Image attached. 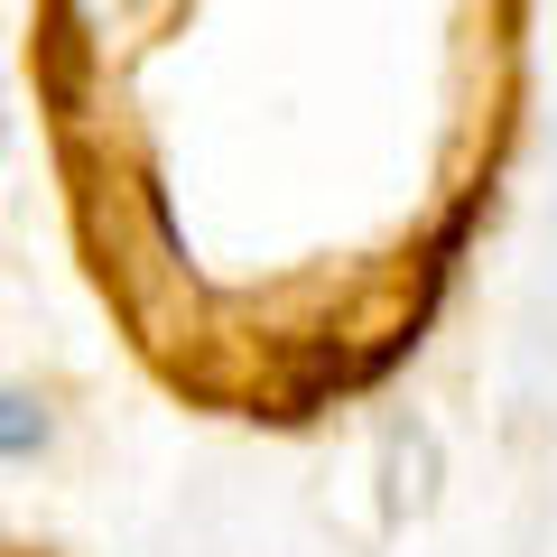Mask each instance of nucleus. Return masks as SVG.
<instances>
[{
	"mask_svg": "<svg viewBox=\"0 0 557 557\" xmlns=\"http://www.w3.org/2000/svg\"><path fill=\"white\" fill-rule=\"evenodd\" d=\"M65 10H75V20H84V28H112V20H131L139 0H65Z\"/></svg>",
	"mask_w": 557,
	"mask_h": 557,
	"instance_id": "f03ea898",
	"label": "nucleus"
},
{
	"mask_svg": "<svg viewBox=\"0 0 557 557\" xmlns=\"http://www.w3.org/2000/svg\"><path fill=\"white\" fill-rule=\"evenodd\" d=\"M0 139H10V121H0Z\"/></svg>",
	"mask_w": 557,
	"mask_h": 557,
	"instance_id": "7ed1b4c3",
	"label": "nucleus"
},
{
	"mask_svg": "<svg viewBox=\"0 0 557 557\" xmlns=\"http://www.w3.org/2000/svg\"><path fill=\"white\" fill-rule=\"evenodd\" d=\"M38 446H47V409H38V391H10V381H0V465L38 456Z\"/></svg>",
	"mask_w": 557,
	"mask_h": 557,
	"instance_id": "f257e3e1",
	"label": "nucleus"
}]
</instances>
